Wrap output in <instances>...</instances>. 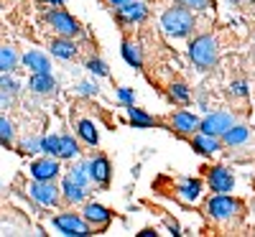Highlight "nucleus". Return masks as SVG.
<instances>
[{"label": "nucleus", "mask_w": 255, "mask_h": 237, "mask_svg": "<svg viewBox=\"0 0 255 237\" xmlns=\"http://www.w3.org/2000/svg\"><path fill=\"white\" fill-rule=\"evenodd\" d=\"M189 59L194 61L197 69L209 72V69L217 64V59H220V44H217V38L209 36V33L197 36V38L189 44Z\"/></svg>", "instance_id": "1"}, {"label": "nucleus", "mask_w": 255, "mask_h": 237, "mask_svg": "<svg viewBox=\"0 0 255 237\" xmlns=\"http://www.w3.org/2000/svg\"><path fill=\"white\" fill-rule=\"evenodd\" d=\"M161 26L168 36L174 38H184L194 31V13H191L186 5H176V8H168L161 15Z\"/></svg>", "instance_id": "2"}, {"label": "nucleus", "mask_w": 255, "mask_h": 237, "mask_svg": "<svg viewBox=\"0 0 255 237\" xmlns=\"http://www.w3.org/2000/svg\"><path fill=\"white\" fill-rule=\"evenodd\" d=\"M51 225L67 237H87L92 235V225L82 217V214H74V212H61L51 220Z\"/></svg>", "instance_id": "3"}, {"label": "nucleus", "mask_w": 255, "mask_h": 237, "mask_svg": "<svg viewBox=\"0 0 255 237\" xmlns=\"http://www.w3.org/2000/svg\"><path fill=\"white\" fill-rule=\"evenodd\" d=\"M44 18H46V23L51 26V31H54L56 36L74 38V36H79V33H82L79 20H77L72 13H67L64 8H51V10H49Z\"/></svg>", "instance_id": "4"}, {"label": "nucleus", "mask_w": 255, "mask_h": 237, "mask_svg": "<svg viewBox=\"0 0 255 237\" xmlns=\"http://www.w3.org/2000/svg\"><path fill=\"white\" fill-rule=\"evenodd\" d=\"M26 191L38 207H56L61 199V186H56L54 181H36L33 179Z\"/></svg>", "instance_id": "5"}, {"label": "nucleus", "mask_w": 255, "mask_h": 237, "mask_svg": "<svg viewBox=\"0 0 255 237\" xmlns=\"http://www.w3.org/2000/svg\"><path fill=\"white\" fill-rule=\"evenodd\" d=\"M232 125H235V118H232L230 113H225V110H215V113H209L204 120H199V133L222 138Z\"/></svg>", "instance_id": "6"}, {"label": "nucleus", "mask_w": 255, "mask_h": 237, "mask_svg": "<svg viewBox=\"0 0 255 237\" xmlns=\"http://www.w3.org/2000/svg\"><path fill=\"white\" fill-rule=\"evenodd\" d=\"M235 212H240V202L232 199L230 194H215L209 202H207V214L212 220H230Z\"/></svg>", "instance_id": "7"}, {"label": "nucleus", "mask_w": 255, "mask_h": 237, "mask_svg": "<svg viewBox=\"0 0 255 237\" xmlns=\"http://www.w3.org/2000/svg\"><path fill=\"white\" fill-rule=\"evenodd\" d=\"M28 171H31V179H36V181H56L61 174V166H59L56 156H44V158L31 161Z\"/></svg>", "instance_id": "8"}, {"label": "nucleus", "mask_w": 255, "mask_h": 237, "mask_svg": "<svg viewBox=\"0 0 255 237\" xmlns=\"http://www.w3.org/2000/svg\"><path fill=\"white\" fill-rule=\"evenodd\" d=\"M148 18V8L145 3H138V0H130L118 8V23L120 26H130V23H140V20Z\"/></svg>", "instance_id": "9"}, {"label": "nucleus", "mask_w": 255, "mask_h": 237, "mask_svg": "<svg viewBox=\"0 0 255 237\" xmlns=\"http://www.w3.org/2000/svg\"><path fill=\"white\" fill-rule=\"evenodd\" d=\"M207 184H209L212 191L227 194V191H232V186H235V176H232L225 166H215V168H209V174H207Z\"/></svg>", "instance_id": "10"}, {"label": "nucleus", "mask_w": 255, "mask_h": 237, "mask_svg": "<svg viewBox=\"0 0 255 237\" xmlns=\"http://www.w3.org/2000/svg\"><path fill=\"white\" fill-rule=\"evenodd\" d=\"M82 217L87 220L92 227H108V225H110V217H113V212H110L108 207L97 204V202H84Z\"/></svg>", "instance_id": "11"}, {"label": "nucleus", "mask_w": 255, "mask_h": 237, "mask_svg": "<svg viewBox=\"0 0 255 237\" xmlns=\"http://www.w3.org/2000/svg\"><path fill=\"white\" fill-rule=\"evenodd\" d=\"M171 130H176L179 135H194V130H199V118L194 113L179 110L171 115Z\"/></svg>", "instance_id": "12"}, {"label": "nucleus", "mask_w": 255, "mask_h": 237, "mask_svg": "<svg viewBox=\"0 0 255 237\" xmlns=\"http://www.w3.org/2000/svg\"><path fill=\"white\" fill-rule=\"evenodd\" d=\"M28 90L33 95H41V97L54 95L56 92V79L51 77V72H36V74L28 77Z\"/></svg>", "instance_id": "13"}, {"label": "nucleus", "mask_w": 255, "mask_h": 237, "mask_svg": "<svg viewBox=\"0 0 255 237\" xmlns=\"http://www.w3.org/2000/svg\"><path fill=\"white\" fill-rule=\"evenodd\" d=\"M110 174H113V166L108 161V156H95L90 161V179L97 184V186H108L110 184Z\"/></svg>", "instance_id": "14"}, {"label": "nucleus", "mask_w": 255, "mask_h": 237, "mask_svg": "<svg viewBox=\"0 0 255 237\" xmlns=\"http://www.w3.org/2000/svg\"><path fill=\"white\" fill-rule=\"evenodd\" d=\"M87 186H82L77 181H72L69 176H64L61 181V199L67 202V204H84L87 202Z\"/></svg>", "instance_id": "15"}, {"label": "nucleus", "mask_w": 255, "mask_h": 237, "mask_svg": "<svg viewBox=\"0 0 255 237\" xmlns=\"http://www.w3.org/2000/svg\"><path fill=\"white\" fill-rule=\"evenodd\" d=\"M191 148L197 150L199 156H215L222 150V140L217 135H207V133H197L191 138Z\"/></svg>", "instance_id": "16"}, {"label": "nucleus", "mask_w": 255, "mask_h": 237, "mask_svg": "<svg viewBox=\"0 0 255 237\" xmlns=\"http://www.w3.org/2000/svg\"><path fill=\"white\" fill-rule=\"evenodd\" d=\"M20 64H23L31 74H36V72H51L49 56L44 51H36V49H31V51H26L23 56H20Z\"/></svg>", "instance_id": "17"}, {"label": "nucleus", "mask_w": 255, "mask_h": 237, "mask_svg": "<svg viewBox=\"0 0 255 237\" xmlns=\"http://www.w3.org/2000/svg\"><path fill=\"white\" fill-rule=\"evenodd\" d=\"M49 49H51V56H56V59H61V61L77 59V44H74L72 38H67V36H56V38H51Z\"/></svg>", "instance_id": "18"}, {"label": "nucleus", "mask_w": 255, "mask_h": 237, "mask_svg": "<svg viewBox=\"0 0 255 237\" xmlns=\"http://www.w3.org/2000/svg\"><path fill=\"white\" fill-rule=\"evenodd\" d=\"M220 140H222V145H227V148H240V145H245V143L250 140V127L235 122Z\"/></svg>", "instance_id": "19"}, {"label": "nucleus", "mask_w": 255, "mask_h": 237, "mask_svg": "<svg viewBox=\"0 0 255 237\" xmlns=\"http://www.w3.org/2000/svg\"><path fill=\"white\" fill-rule=\"evenodd\" d=\"M176 194H179L181 202H197V199L202 197V181H199V179H184V181L179 184Z\"/></svg>", "instance_id": "20"}, {"label": "nucleus", "mask_w": 255, "mask_h": 237, "mask_svg": "<svg viewBox=\"0 0 255 237\" xmlns=\"http://www.w3.org/2000/svg\"><path fill=\"white\" fill-rule=\"evenodd\" d=\"M128 120H130L133 127H153V125H158L156 118H151L145 110H140V107H135V105L128 107Z\"/></svg>", "instance_id": "21"}, {"label": "nucleus", "mask_w": 255, "mask_h": 237, "mask_svg": "<svg viewBox=\"0 0 255 237\" xmlns=\"http://www.w3.org/2000/svg\"><path fill=\"white\" fill-rule=\"evenodd\" d=\"M20 56L13 46H0V72H15Z\"/></svg>", "instance_id": "22"}, {"label": "nucleus", "mask_w": 255, "mask_h": 237, "mask_svg": "<svg viewBox=\"0 0 255 237\" xmlns=\"http://www.w3.org/2000/svg\"><path fill=\"white\" fill-rule=\"evenodd\" d=\"M13 143H15V122L0 113V145L10 148Z\"/></svg>", "instance_id": "23"}, {"label": "nucleus", "mask_w": 255, "mask_h": 237, "mask_svg": "<svg viewBox=\"0 0 255 237\" xmlns=\"http://www.w3.org/2000/svg\"><path fill=\"white\" fill-rule=\"evenodd\" d=\"M79 156V143L72 135H59V158L72 161Z\"/></svg>", "instance_id": "24"}, {"label": "nucleus", "mask_w": 255, "mask_h": 237, "mask_svg": "<svg viewBox=\"0 0 255 237\" xmlns=\"http://www.w3.org/2000/svg\"><path fill=\"white\" fill-rule=\"evenodd\" d=\"M77 133H79V138L87 143V145H97V140H100L97 125H95L92 120H79V122H77Z\"/></svg>", "instance_id": "25"}, {"label": "nucleus", "mask_w": 255, "mask_h": 237, "mask_svg": "<svg viewBox=\"0 0 255 237\" xmlns=\"http://www.w3.org/2000/svg\"><path fill=\"white\" fill-rule=\"evenodd\" d=\"M123 59L130 64L133 69H140L143 67V56H140V49H138V44H130V41H123Z\"/></svg>", "instance_id": "26"}, {"label": "nucleus", "mask_w": 255, "mask_h": 237, "mask_svg": "<svg viewBox=\"0 0 255 237\" xmlns=\"http://www.w3.org/2000/svg\"><path fill=\"white\" fill-rule=\"evenodd\" d=\"M72 181H77V184H82V186H87L92 179H90V161H79L77 166H72V171L67 174Z\"/></svg>", "instance_id": "27"}, {"label": "nucleus", "mask_w": 255, "mask_h": 237, "mask_svg": "<svg viewBox=\"0 0 255 237\" xmlns=\"http://www.w3.org/2000/svg\"><path fill=\"white\" fill-rule=\"evenodd\" d=\"M18 150H20L23 156H36V153H41V138H33V135L20 138V140H18Z\"/></svg>", "instance_id": "28"}, {"label": "nucleus", "mask_w": 255, "mask_h": 237, "mask_svg": "<svg viewBox=\"0 0 255 237\" xmlns=\"http://www.w3.org/2000/svg\"><path fill=\"white\" fill-rule=\"evenodd\" d=\"M0 90H5L10 95H18L20 92V82L13 77V72H0Z\"/></svg>", "instance_id": "29"}, {"label": "nucleus", "mask_w": 255, "mask_h": 237, "mask_svg": "<svg viewBox=\"0 0 255 237\" xmlns=\"http://www.w3.org/2000/svg\"><path fill=\"white\" fill-rule=\"evenodd\" d=\"M168 95H171V100L179 102V105H186V102L191 100L189 87H186V84H181V82H174V84H171V92H168Z\"/></svg>", "instance_id": "30"}, {"label": "nucleus", "mask_w": 255, "mask_h": 237, "mask_svg": "<svg viewBox=\"0 0 255 237\" xmlns=\"http://www.w3.org/2000/svg\"><path fill=\"white\" fill-rule=\"evenodd\" d=\"M41 153L59 158V135H44L41 138Z\"/></svg>", "instance_id": "31"}, {"label": "nucleus", "mask_w": 255, "mask_h": 237, "mask_svg": "<svg viewBox=\"0 0 255 237\" xmlns=\"http://www.w3.org/2000/svg\"><path fill=\"white\" fill-rule=\"evenodd\" d=\"M87 69H90L95 77H108V64H105L102 59H90V61H87Z\"/></svg>", "instance_id": "32"}, {"label": "nucleus", "mask_w": 255, "mask_h": 237, "mask_svg": "<svg viewBox=\"0 0 255 237\" xmlns=\"http://www.w3.org/2000/svg\"><path fill=\"white\" fill-rule=\"evenodd\" d=\"M77 92H79L82 97H95V95L100 92V87H97L95 82H79V84H77Z\"/></svg>", "instance_id": "33"}, {"label": "nucleus", "mask_w": 255, "mask_h": 237, "mask_svg": "<svg viewBox=\"0 0 255 237\" xmlns=\"http://www.w3.org/2000/svg\"><path fill=\"white\" fill-rule=\"evenodd\" d=\"M181 5H186L189 10H207L212 0H181Z\"/></svg>", "instance_id": "34"}, {"label": "nucleus", "mask_w": 255, "mask_h": 237, "mask_svg": "<svg viewBox=\"0 0 255 237\" xmlns=\"http://www.w3.org/2000/svg\"><path fill=\"white\" fill-rule=\"evenodd\" d=\"M13 97H15V95H10V92H5V90H0V113L10 110V107H13Z\"/></svg>", "instance_id": "35"}, {"label": "nucleus", "mask_w": 255, "mask_h": 237, "mask_svg": "<svg viewBox=\"0 0 255 237\" xmlns=\"http://www.w3.org/2000/svg\"><path fill=\"white\" fill-rule=\"evenodd\" d=\"M118 100H120L123 105H128V107H130V105H133V100H135V95H133V90L120 87V90H118Z\"/></svg>", "instance_id": "36"}, {"label": "nucleus", "mask_w": 255, "mask_h": 237, "mask_svg": "<svg viewBox=\"0 0 255 237\" xmlns=\"http://www.w3.org/2000/svg\"><path fill=\"white\" fill-rule=\"evenodd\" d=\"M230 92H232V95H238V97H248V84H245V82H232Z\"/></svg>", "instance_id": "37"}, {"label": "nucleus", "mask_w": 255, "mask_h": 237, "mask_svg": "<svg viewBox=\"0 0 255 237\" xmlns=\"http://www.w3.org/2000/svg\"><path fill=\"white\" fill-rule=\"evenodd\" d=\"M46 5H51V8H61L64 3H67V0H44Z\"/></svg>", "instance_id": "38"}, {"label": "nucleus", "mask_w": 255, "mask_h": 237, "mask_svg": "<svg viewBox=\"0 0 255 237\" xmlns=\"http://www.w3.org/2000/svg\"><path fill=\"white\" fill-rule=\"evenodd\" d=\"M108 3H110V5H118V8H120V5H125V3H130V0H108Z\"/></svg>", "instance_id": "39"}, {"label": "nucleus", "mask_w": 255, "mask_h": 237, "mask_svg": "<svg viewBox=\"0 0 255 237\" xmlns=\"http://www.w3.org/2000/svg\"><path fill=\"white\" fill-rule=\"evenodd\" d=\"M140 237H156V232H153V230H143Z\"/></svg>", "instance_id": "40"}]
</instances>
